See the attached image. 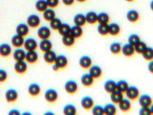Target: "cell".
<instances>
[{
    "label": "cell",
    "mask_w": 153,
    "mask_h": 115,
    "mask_svg": "<svg viewBox=\"0 0 153 115\" xmlns=\"http://www.w3.org/2000/svg\"><path fill=\"white\" fill-rule=\"evenodd\" d=\"M68 63V60L65 55H58L57 56L56 61L53 65V69L55 71H57L60 68H64L67 66Z\"/></svg>",
    "instance_id": "1"
},
{
    "label": "cell",
    "mask_w": 153,
    "mask_h": 115,
    "mask_svg": "<svg viewBox=\"0 0 153 115\" xmlns=\"http://www.w3.org/2000/svg\"><path fill=\"white\" fill-rule=\"evenodd\" d=\"M64 88H65V91L69 94H74L79 89V86H78L77 82L76 81L70 79L65 82V85H64Z\"/></svg>",
    "instance_id": "2"
},
{
    "label": "cell",
    "mask_w": 153,
    "mask_h": 115,
    "mask_svg": "<svg viewBox=\"0 0 153 115\" xmlns=\"http://www.w3.org/2000/svg\"><path fill=\"white\" fill-rule=\"evenodd\" d=\"M44 96L48 102L53 103V102H56L58 99V91L54 88H48L45 91Z\"/></svg>",
    "instance_id": "3"
},
{
    "label": "cell",
    "mask_w": 153,
    "mask_h": 115,
    "mask_svg": "<svg viewBox=\"0 0 153 115\" xmlns=\"http://www.w3.org/2000/svg\"><path fill=\"white\" fill-rule=\"evenodd\" d=\"M41 19L38 15L35 14H32L29 15L27 18V24L29 26V27L36 28L40 25Z\"/></svg>",
    "instance_id": "4"
},
{
    "label": "cell",
    "mask_w": 153,
    "mask_h": 115,
    "mask_svg": "<svg viewBox=\"0 0 153 115\" xmlns=\"http://www.w3.org/2000/svg\"><path fill=\"white\" fill-rule=\"evenodd\" d=\"M126 96L129 100H135L140 96V90L137 86H129V87L125 91Z\"/></svg>",
    "instance_id": "5"
},
{
    "label": "cell",
    "mask_w": 153,
    "mask_h": 115,
    "mask_svg": "<svg viewBox=\"0 0 153 115\" xmlns=\"http://www.w3.org/2000/svg\"><path fill=\"white\" fill-rule=\"evenodd\" d=\"M5 99L9 103L15 102L18 99V92L15 88H10L5 92Z\"/></svg>",
    "instance_id": "6"
},
{
    "label": "cell",
    "mask_w": 153,
    "mask_h": 115,
    "mask_svg": "<svg viewBox=\"0 0 153 115\" xmlns=\"http://www.w3.org/2000/svg\"><path fill=\"white\" fill-rule=\"evenodd\" d=\"M37 33V36L39 37V38L41 39V40H43V39H49L51 35V30L49 27L44 25L38 28Z\"/></svg>",
    "instance_id": "7"
},
{
    "label": "cell",
    "mask_w": 153,
    "mask_h": 115,
    "mask_svg": "<svg viewBox=\"0 0 153 115\" xmlns=\"http://www.w3.org/2000/svg\"><path fill=\"white\" fill-rule=\"evenodd\" d=\"M139 104L142 107H148L152 104V97L147 93H144L139 97Z\"/></svg>",
    "instance_id": "8"
},
{
    "label": "cell",
    "mask_w": 153,
    "mask_h": 115,
    "mask_svg": "<svg viewBox=\"0 0 153 115\" xmlns=\"http://www.w3.org/2000/svg\"><path fill=\"white\" fill-rule=\"evenodd\" d=\"M81 105L83 109L86 110H89L94 105V101L91 96H85L81 100Z\"/></svg>",
    "instance_id": "9"
},
{
    "label": "cell",
    "mask_w": 153,
    "mask_h": 115,
    "mask_svg": "<svg viewBox=\"0 0 153 115\" xmlns=\"http://www.w3.org/2000/svg\"><path fill=\"white\" fill-rule=\"evenodd\" d=\"M25 50H35L38 46L37 40L33 38H28L26 40H25L24 45Z\"/></svg>",
    "instance_id": "10"
},
{
    "label": "cell",
    "mask_w": 153,
    "mask_h": 115,
    "mask_svg": "<svg viewBox=\"0 0 153 115\" xmlns=\"http://www.w3.org/2000/svg\"><path fill=\"white\" fill-rule=\"evenodd\" d=\"M88 73L94 78V79H97L100 78L102 76L103 71L102 69L99 65H91L88 70Z\"/></svg>",
    "instance_id": "11"
},
{
    "label": "cell",
    "mask_w": 153,
    "mask_h": 115,
    "mask_svg": "<svg viewBox=\"0 0 153 115\" xmlns=\"http://www.w3.org/2000/svg\"><path fill=\"white\" fill-rule=\"evenodd\" d=\"M14 69H15L16 73L19 74L25 73L27 70V63L25 61H16L14 65Z\"/></svg>",
    "instance_id": "12"
},
{
    "label": "cell",
    "mask_w": 153,
    "mask_h": 115,
    "mask_svg": "<svg viewBox=\"0 0 153 115\" xmlns=\"http://www.w3.org/2000/svg\"><path fill=\"white\" fill-rule=\"evenodd\" d=\"M29 28V26L25 24V23H19L16 27V34L21 35L22 37L26 36L27 35H28L30 32Z\"/></svg>",
    "instance_id": "13"
},
{
    "label": "cell",
    "mask_w": 153,
    "mask_h": 115,
    "mask_svg": "<svg viewBox=\"0 0 153 115\" xmlns=\"http://www.w3.org/2000/svg\"><path fill=\"white\" fill-rule=\"evenodd\" d=\"M27 91L30 96H37L40 94V91H41V88H40V85L37 83H32L28 86Z\"/></svg>",
    "instance_id": "14"
},
{
    "label": "cell",
    "mask_w": 153,
    "mask_h": 115,
    "mask_svg": "<svg viewBox=\"0 0 153 115\" xmlns=\"http://www.w3.org/2000/svg\"><path fill=\"white\" fill-rule=\"evenodd\" d=\"M121 52L122 53L124 56H127V57H130V56H132L135 53L134 47L127 42V43L124 44V45H122Z\"/></svg>",
    "instance_id": "15"
},
{
    "label": "cell",
    "mask_w": 153,
    "mask_h": 115,
    "mask_svg": "<svg viewBox=\"0 0 153 115\" xmlns=\"http://www.w3.org/2000/svg\"><path fill=\"white\" fill-rule=\"evenodd\" d=\"M38 53L35 50H27L25 55V61L27 63H35L38 60Z\"/></svg>",
    "instance_id": "16"
},
{
    "label": "cell",
    "mask_w": 153,
    "mask_h": 115,
    "mask_svg": "<svg viewBox=\"0 0 153 115\" xmlns=\"http://www.w3.org/2000/svg\"><path fill=\"white\" fill-rule=\"evenodd\" d=\"M56 57H57L56 53L55 52V51L52 50V49L44 53V56H43L44 61H45L47 63H49V64L54 63V62L56 59Z\"/></svg>",
    "instance_id": "17"
},
{
    "label": "cell",
    "mask_w": 153,
    "mask_h": 115,
    "mask_svg": "<svg viewBox=\"0 0 153 115\" xmlns=\"http://www.w3.org/2000/svg\"><path fill=\"white\" fill-rule=\"evenodd\" d=\"M79 65L83 69H88L92 65V59L88 56H83L79 59Z\"/></svg>",
    "instance_id": "18"
},
{
    "label": "cell",
    "mask_w": 153,
    "mask_h": 115,
    "mask_svg": "<svg viewBox=\"0 0 153 115\" xmlns=\"http://www.w3.org/2000/svg\"><path fill=\"white\" fill-rule=\"evenodd\" d=\"M119 104V108L123 112H127L129 111L131 108V104L130 100L129 99H124L123 98L120 101Z\"/></svg>",
    "instance_id": "19"
},
{
    "label": "cell",
    "mask_w": 153,
    "mask_h": 115,
    "mask_svg": "<svg viewBox=\"0 0 153 115\" xmlns=\"http://www.w3.org/2000/svg\"><path fill=\"white\" fill-rule=\"evenodd\" d=\"M12 53V47L8 43H1L0 45V56L8 57Z\"/></svg>",
    "instance_id": "20"
},
{
    "label": "cell",
    "mask_w": 153,
    "mask_h": 115,
    "mask_svg": "<svg viewBox=\"0 0 153 115\" xmlns=\"http://www.w3.org/2000/svg\"><path fill=\"white\" fill-rule=\"evenodd\" d=\"M94 79L89 73H84L81 78V82L83 86H86V87H90L94 84Z\"/></svg>",
    "instance_id": "21"
},
{
    "label": "cell",
    "mask_w": 153,
    "mask_h": 115,
    "mask_svg": "<svg viewBox=\"0 0 153 115\" xmlns=\"http://www.w3.org/2000/svg\"><path fill=\"white\" fill-rule=\"evenodd\" d=\"M52 47L53 43L49 39H43V40H41V41L39 43V47H40V50L42 51L43 53L51 50Z\"/></svg>",
    "instance_id": "22"
},
{
    "label": "cell",
    "mask_w": 153,
    "mask_h": 115,
    "mask_svg": "<svg viewBox=\"0 0 153 115\" xmlns=\"http://www.w3.org/2000/svg\"><path fill=\"white\" fill-rule=\"evenodd\" d=\"M24 37L17 34L13 35L11 39L12 45L15 47H21L23 45H24Z\"/></svg>",
    "instance_id": "23"
},
{
    "label": "cell",
    "mask_w": 153,
    "mask_h": 115,
    "mask_svg": "<svg viewBox=\"0 0 153 115\" xmlns=\"http://www.w3.org/2000/svg\"><path fill=\"white\" fill-rule=\"evenodd\" d=\"M124 98V95L122 92H121L118 90H115L114 91L110 93V99L112 103L114 104H119L121 100Z\"/></svg>",
    "instance_id": "24"
},
{
    "label": "cell",
    "mask_w": 153,
    "mask_h": 115,
    "mask_svg": "<svg viewBox=\"0 0 153 115\" xmlns=\"http://www.w3.org/2000/svg\"><path fill=\"white\" fill-rule=\"evenodd\" d=\"M25 50L20 47H17V49L13 52V58L16 61H25Z\"/></svg>",
    "instance_id": "25"
},
{
    "label": "cell",
    "mask_w": 153,
    "mask_h": 115,
    "mask_svg": "<svg viewBox=\"0 0 153 115\" xmlns=\"http://www.w3.org/2000/svg\"><path fill=\"white\" fill-rule=\"evenodd\" d=\"M104 88L105 91L108 93L114 91L115 90H117L116 81L112 80V79H108V80H107L104 83Z\"/></svg>",
    "instance_id": "26"
},
{
    "label": "cell",
    "mask_w": 153,
    "mask_h": 115,
    "mask_svg": "<svg viewBox=\"0 0 153 115\" xmlns=\"http://www.w3.org/2000/svg\"><path fill=\"white\" fill-rule=\"evenodd\" d=\"M140 18V14L135 10H130L127 12V19L130 22H137Z\"/></svg>",
    "instance_id": "27"
},
{
    "label": "cell",
    "mask_w": 153,
    "mask_h": 115,
    "mask_svg": "<svg viewBox=\"0 0 153 115\" xmlns=\"http://www.w3.org/2000/svg\"><path fill=\"white\" fill-rule=\"evenodd\" d=\"M83 33V30L82 27L79 25H76L75 24L73 27H71V32L70 34L72 35L73 37H74L75 38H81L82 36Z\"/></svg>",
    "instance_id": "28"
},
{
    "label": "cell",
    "mask_w": 153,
    "mask_h": 115,
    "mask_svg": "<svg viewBox=\"0 0 153 115\" xmlns=\"http://www.w3.org/2000/svg\"><path fill=\"white\" fill-rule=\"evenodd\" d=\"M63 112L65 115H75L77 112V109L74 104H67L64 106Z\"/></svg>",
    "instance_id": "29"
},
{
    "label": "cell",
    "mask_w": 153,
    "mask_h": 115,
    "mask_svg": "<svg viewBox=\"0 0 153 115\" xmlns=\"http://www.w3.org/2000/svg\"><path fill=\"white\" fill-rule=\"evenodd\" d=\"M74 22L76 25H79L82 27L86 23V17L84 15L81 13H78L74 16Z\"/></svg>",
    "instance_id": "30"
},
{
    "label": "cell",
    "mask_w": 153,
    "mask_h": 115,
    "mask_svg": "<svg viewBox=\"0 0 153 115\" xmlns=\"http://www.w3.org/2000/svg\"><path fill=\"white\" fill-rule=\"evenodd\" d=\"M62 42L65 46L66 47H71L74 45L75 41H76V38L73 37L71 34H68L62 36Z\"/></svg>",
    "instance_id": "31"
},
{
    "label": "cell",
    "mask_w": 153,
    "mask_h": 115,
    "mask_svg": "<svg viewBox=\"0 0 153 115\" xmlns=\"http://www.w3.org/2000/svg\"><path fill=\"white\" fill-rule=\"evenodd\" d=\"M121 27L116 22L111 23L108 24V34L113 35V36H116V35H119L120 33Z\"/></svg>",
    "instance_id": "32"
},
{
    "label": "cell",
    "mask_w": 153,
    "mask_h": 115,
    "mask_svg": "<svg viewBox=\"0 0 153 115\" xmlns=\"http://www.w3.org/2000/svg\"><path fill=\"white\" fill-rule=\"evenodd\" d=\"M104 113L106 115H114L117 113V107L114 104H106L104 107Z\"/></svg>",
    "instance_id": "33"
},
{
    "label": "cell",
    "mask_w": 153,
    "mask_h": 115,
    "mask_svg": "<svg viewBox=\"0 0 153 115\" xmlns=\"http://www.w3.org/2000/svg\"><path fill=\"white\" fill-rule=\"evenodd\" d=\"M97 15L98 14H97L94 11H90L87 12L86 15H85L86 22L89 23L91 24H95L97 22Z\"/></svg>",
    "instance_id": "34"
},
{
    "label": "cell",
    "mask_w": 153,
    "mask_h": 115,
    "mask_svg": "<svg viewBox=\"0 0 153 115\" xmlns=\"http://www.w3.org/2000/svg\"><path fill=\"white\" fill-rule=\"evenodd\" d=\"M129 84L126 80H122L118 81L117 82H116V86H117V90L120 91L122 93H125V91H127V89L129 87Z\"/></svg>",
    "instance_id": "35"
},
{
    "label": "cell",
    "mask_w": 153,
    "mask_h": 115,
    "mask_svg": "<svg viewBox=\"0 0 153 115\" xmlns=\"http://www.w3.org/2000/svg\"><path fill=\"white\" fill-rule=\"evenodd\" d=\"M56 16V12L53 10V8H48L43 12V17L46 21L50 22L52 20L53 18H55Z\"/></svg>",
    "instance_id": "36"
},
{
    "label": "cell",
    "mask_w": 153,
    "mask_h": 115,
    "mask_svg": "<svg viewBox=\"0 0 153 115\" xmlns=\"http://www.w3.org/2000/svg\"><path fill=\"white\" fill-rule=\"evenodd\" d=\"M97 22H99V24H108L109 22V15L104 12L98 14Z\"/></svg>",
    "instance_id": "37"
},
{
    "label": "cell",
    "mask_w": 153,
    "mask_h": 115,
    "mask_svg": "<svg viewBox=\"0 0 153 115\" xmlns=\"http://www.w3.org/2000/svg\"><path fill=\"white\" fill-rule=\"evenodd\" d=\"M121 50H122V45L119 42H112L109 45V50L112 54H119L121 52Z\"/></svg>",
    "instance_id": "38"
},
{
    "label": "cell",
    "mask_w": 153,
    "mask_h": 115,
    "mask_svg": "<svg viewBox=\"0 0 153 115\" xmlns=\"http://www.w3.org/2000/svg\"><path fill=\"white\" fill-rule=\"evenodd\" d=\"M142 57L145 60L147 61H150L153 59V49L151 47L147 46V48L144 50V52L142 53Z\"/></svg>",
    "instance_id": "39"
},
{
    "label": "cell",
    "mask_w": 153,
    "mask_h": 115,
    "mask_svg": "<svg viewBox=\"0 0 153 115\" xmlns=\"http://www.w3.org/2000/svg\"><path fill=\"white\" fill-rule=\"evenodd\" d=\"M35 8L38 12H43L46 9L48 8L45 0H37L35 3Z\"/></svg>",
    "instance_id": "40"
},
{
    "label": "cell",
    "mask_w": 153,
    "mask_h": 115,
    "mask_svg": "<svg viewBox=\"0 0 153 115\" xmlns=\"http://www.w3.org/2000/svg\"><path fill=\"white\" fill-rule=\"evenodd\" d=\"M58 31L59 33V34L62 35V36L70 34L71 26L68 24H67V23H62V24L60 25L59 29L58 30Z\"/></svg>",
    "instance_id": "41"
},
{
    "label": "cell",
    "mask_w": 153,
    "mask_h": 115,
    "mask_svg": "<svg viewBox=\"0 0 153 115\" xmlns=\"http://www.w3.org/2000/svg\"><path fill=\"white\" fill-rule=\"evenodd\" d=\"M62 22L61 20L59 18H58V17H55V18H53L52 20L50 21V27L53 30H58V29H59L60 25L62 24Z\"/></svg>",
    "instance_id": "42"
},
{
    "label": "cell",
    "mask_w": 153,
    "mask_h": 115,
    "mask_svg": "<svg viewBox=\"0 0 153 115\" xmlns=\"http://www.w3.org/2000/svg\"><path fill=\"white\" fill-rule=\"evenodd\" d=\"M134 47L135 53H137L138 54H142V53L144 52V50L147 47V45L145 42L140 40L137 44H136V45L134 46Z\"/></svg>",
    "instance_id": "43"
},
{
    "label": "cell",
    "mask_w": 153,
    "mask_h": 115,
    "mask_svg": "<svg viewBox=\"0 0 153 115\" xmlns=\"http://www.w3.org/2000/svg\"><path fill=\"white\" fill-rule=\"evenodd\" d=\"M97 31L99 35H106L108 34V24H99L97 27Z\"/></svg>",
    "instance_id": "44"
},
{
    "label": "cell",
    "mask_w": 153,
    "mask_h": 115,
    "mask_svg": "<svg viewBox=\"0 0 153 115\" xmlns=\"http://www.w3.org/2000/svg\"><path fill=\"white\" fill-rule=\"evenodd\" d=\"M128 43L131 44L133 46H134L136 44H137L141 40L140 39V37L137 34H135V33H133V34H131L128 37Z\"/></svg>",
    "instance_id": "45"
},
{
    "label": "cell",
    "mask_w": 153,
    "mask_h": 115,
    "mask_svg": "<svg viewBox=\"0 0 153 115\" xmlns=\"http://www.w3.org/2000/svg\"><path fill=\"white\" fill-rule=\"evenodd\" d=\"M153 107L152 104L150 107H142L139 110V114L140 115H151L153 114Z\"/></svg>",
    "instance_id": "46"
},
{
    "label": "cell",
    "mask_w": 153,
    "mask_h": 115,
    "mask_svg": "<svg viewBox=\"0 0 153 115\" xmlns=\"http://www.w3.org/2000/svg\"><path fill=\"white\" fill-rule=\"evenodd\" d=\"M92 109V114L94 115H103L104 114V107L101 105L97 104V105H94V107L91 108Z\"/></svg>",
    "instance_id": "47"
},
{
    "label": "cell",
    "mask_w": 153,
    "mask_h": 115,
    "mask_svg": "<svg viewBox=\"0 0 153 115\" xmlns=\"http://www.w3.org/2000/svg\"><path fill=\"white\" fill-rule=\"evenodd\" d=\"M8 74L7 72L4 69L0 68V83L4 82L7 79Z\"/></svg>",
    "instance_id": "48"
},
{
    "label": "cell",
    "mask_w": 153,
    "mask_h": 115,
    "mask_svg": "<svg viewBox=\"0 0 153 115\" xmlns=\"http://www.w3.org/2000/svg\"><path fill=\"white\" fill-rule=\"evenodd\" d=\"M48 7L50 8H55L59 4V0H45Z\"/></svg>",
    "instance_id": "49"
},
{
    "label": "cell",
    "mask_w": 153,
    "mask_h": 115,
    "mask_svg": "<svg viewBox=\"0 0 153 115\" xmlns=\"http://www.w3.org/2000/svg\"><path fill=\"white\" fill-rule=\"evenodd\" d=\"M21 113L19 112V111L17 109H12L10 111H9V113H8L9 115H19Z\"/></svg>",
    "instance_id": "50"
},
{
    "label": "cell",
    "mask_w": 153,
    "mask_h": 115,
    "mask_svg": "<svg viewBox=\"0 0 153 115\" xmlns=\"http://www.w3.org/2000/svg\"><path fill=\"white\" fill-rule=\"evenodd\" d=\"M62 1L65 6H71V5L74 4L75 0H62Z\"/></svg>",
    "instance_id": "51"
},
{
    "label": "cell",
    "mask_w": 153,
    "mask_h": 115,
    "mask_svg": "<svg viewBox=\"0 0 153 115\" xmlns=\"http://www.w3.org/2000/svg\"><path fill=\"white\" fill-rule=\"evenodd\" d=\"M152 65H153V63H152V61H150V62H149V63H148V65H147V69H148V70L149 72H150V73H152V72H153Z\"/></svg>",
    "instance_id": "52"
},
{
    "label": "cell",
    "mask_w": 153,
    "mask_h": 115,
    "mask_svg": "<svg viewBox=\"0 0 153 115\" xmlns=\"http://www.w3.org/2000/svg\"><path fill=\"white\" fill-rule=\"evenodd\" d=\"M44 114L45 115H54L55 113L53 112V111H46V112L44 113Z\"/></svg>",
    "instance_id": "53"
},
{
    "label": "cell",
    "mask_w": 153,
    "mask_h": 115,
    "mask_svg": "<svg viewBox=\"0 0 153 115\" xmlns=\"http://www.w3.org/2000/svg\"><path fill=\"white\" fill-rule=\"evenodd\" d=\"M31 112H28V111H25V112L22 113V115H31Z\"/></svg>",
    "instance_id": "54"
},
{
    "label": "cell",
    "mask_w": 153,
    "mask_h": 115,
    "mask_svg": "<svg viewBox=\"0 0 153 115\" xmlns=\"http://www.w3.org/2000/svg\"><path fill=\"white\" fill-rule=\"evenodd\" d=\"M76 1H78L79 2H84V1H86V0H76Z\"/></svg>",
    "instance_id": "55"
},
{
    "label": "cell",
    "mask_w": 153,
    "mask_h": 115,
    "mask_svg": "<svg viewBox=\"0 0 153 115\" xmlns=\"http://www.w3.org/2000/svg\"><path fill=\"white\" fill-rule=\"evenodd\" d=\"M125 1H134V0H125Z\"/></svg>",
    "instance_id": "56"
}]
</instances>
